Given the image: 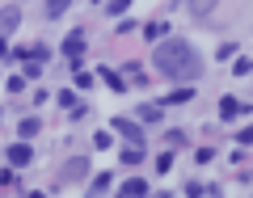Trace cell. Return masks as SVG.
<instances>
[{
  "label": "cell",
  "mask_w": 253,
  "mask_h": 198,
  "mask_svg": "<svg viewBox=\"0 0 253 198\" xmlns=\"http://www.w3.org/2000/svg\"><path fill=\"white\" fill-rule=\"evenodd\" d=\"M152 63L161 68L169 80H199L203 76V55L186 42V38H169V42L156 46Z\"/></svg>",
  "instance_id": "cell-1"
},
{
  "label": "cell",
  "mask_w": 253,
  "mask_h": 198,
  "mask_svg": "<svg viewBox=\"0 0 253 198\" xmlns=\"http://www.w3.org/2000/svg\"><path fill=\"white\" fill-rule=\"evenodd\" d=\"M84 173H89V160H84V156H76V160H68V164H63V173H59V186H72V181H81Z\"/></svg>",
  "instance_id": "cell-2"
},
{
  "label": "cell",
  "mask_w": 253,
  "mask_h": 198,
  "mask_svg": "<svg viewBox=\"0 0 253 198\" xmlns=\"http://www.w3.org/2000/svg\"><path fill=\"white\" fill-rule=\"evenodd\" d=\"M110 131L126 135L131 144H144V131H139V122H131V118H110Z\"/></svg>",
  "instance_id": "cell-3"
},
{
  "label": "cell",
  "mask_w": 253,
  "mask_h": 198,
  "mask_svg": "<svg viewBox=\"0 0 253 198\" xmlns=\"http://www.w3.org/2000/svg\"><path fill=\"white\" fill-rule=\"evenodd\" d=\"M63 55H68V59H81V55H84V34H81V30L63 38Z\"/></svg>",
  "instance_id": "cell-4"
},
{
  "label": "cell",
  "mask_w": 253,
  "mask_h": 198,
  "mask_svg": "<svg viewBox=\"0 0 253 198\" xmlns=\"http://www.w3.org/2000/svg\"><path fill=\"white\" fill-rule=\"evenodd\" d=\"M245 110H249V106H245L241 97H224V101H219V118H241Z\"/></svg>",
  "instance_id": "cell-5"
},
{
  "label": "cell",
  "mask_w": 253,
  "mask_h": 198,
  "mask_svg": "<svg viewBox=\"0 0 253 198\" xmlns=\"http://www.w3.org/2000/svg\"><path fill=\"white\" fill-rule=\"evenodd\" d=\"M30 160H34L30 144H13V148H9V164H13V169H21V164H30Z\"/></svg>",
  "instance_id": "cell-6"
},
{
  "label": "cell",
  "mask_w": 253,
  "mask_h": 198,
  "mask_svg": "<svg viewBox=\"0 0 253 198\" xmlns=\"http://www.w3.org/2000/svg\"><path fill=\"white\" fill-rule=\"evenodd\" d=\"M17 21H21V9H17V4H13V9H4V13H0V34H13V30H17Z\"/></svg>",
  "instance_id": "cell-7"
},
{
  "label": "cell",
  "mask_w": 253,
  "mask_h": 198,
  "mask_svg": "<svg viewBox=\"0 0 253 198\" xmlns=\"http://www.w3.org/2000/svg\"><path fill=\"white\" fill-rule=\"evenodd\" d=\"M118 190H123L126 198H135V194H148V181H144V177H131V181H123Z\"/></svg>",
  "instance_id": "cell-8"
},
{
  "label": "cell",
  "mask_w": 253,
  "mask_h": 198,
  "mask_svg": "<svg viewBox=\"0 0 253 198\" xmlns=\"http://www.w3.org/2000/svg\"><path fill=\"white\" fill-rule=\"evenodd\" d=\"M59 106H63V110H72V114H76V118H81V114H84V106H81V101H76V93H68V89H63V93H59Z\"/></svg>",
  "instance_id": "cell-9"
},
{
  "label": "cell",
  "mask_w": 253,
  "mask_h": 198,
  "mask_svg": "<svg viewBox=\"0 0 253 198\" xmlns=\"http://www.w3.org/2000/svg\"><path fill=\"white\" fill-rule=\"evenodd\" d=\"M144 160V144H131V148H123V164H139Z\"/></svg>",
  "instance_id": "cell-10"
},
{
  "label": "cell",
  "mask_w": 253,
  "mask_h": 198,
  "mask_svg": "<svg viewBox=\"0 0 253 198\" xmlns=\"http://www.w3.org/2000/svg\"><path fill=\"white\" fill-rule=\"evenodd\" d=\"M161 114H165V106H139V118L144 122H161Z\"/></svg>",
  "instance_id": "cell-11"
},
{
  "label": "cell",
  "mask_w": 253,
  "mask_h": 198,
  "mask_svg": "<svg viewBox=\"0 0 253 198\" xmlns=\"http://www.w3.org/2000/svg\"><path fill=\"white\" fill-rule=\"evenodd\" d=\"M68 4H72V0H46V17H63Z\"/></svg>",
  "instance_id": "cell-12"
},
{
  "label": "cell",
  "mask_w": 253,
  "mask_h": 198,
  "mask_svg": "<svg viewBox=\"0 0 253 198\" xmlns=\"http://www.w3.org/2000/svg\"><path fill=\"white\" fill-rule=\"evenodd\" d=\"M190 9H194V17H207L215 9V0H190Z\"/></svg>",
  "instance_id": "cell-13"
},
{
  "label": "cell",
  "mask_w": 253,
  "mask_h": 198,
  "mask_svg": "<svg viewBox=\"0 0 253 198\" xmlns=\"http://www.w3.org/2000/svg\"><path fill=\"white\" fill-rule=\"evenodd\" d=\"M186 194H219V186H203V181H190Z\"/></svg>",
  "instance_id": "cell-14"
},
{
  "label": "cell",
  "mask_w": 253,
  "mask_h": 198,
  "mask_svg": "<svg viewBox=\"0 0 253 198\" xmlns=\"http://www.w3.org/2000/svg\"><path fill=\"white\" fill-rule=\"evenodd\" d=\"M101 80H106V84H110V89H123V84H126V80H123V76H118V72H110V68H101Z\"/></svg>",
  "instance_id": "cell-15"
},
{
  "label": "cell",
  "mask_w": 253,
  "mask_h": 198,
  "mask_svg": "<svg viewBox=\"0 0 253 198\" xmlns=\"http://www.w3.org/2000/svg\"><path fill=\"white\" fill-rule=\"evenodd\" d=\"M181 101H190V89H177V93H169V97H165L161 106H181Z\"/></svg>",
  "instance_id": "cell-16"
},
{
  "label": "cell",
  "mask_w": 253,
  "mask_h": 198,
  "mask_svg": "<svg viewBox=\"0 0 253 198\" xmlns=\"http://www.w3.org/2000/svg\"><path fill=\"white\" fill-rule=\"evenodd\" d=\"M144 38H165V21H148V26H144Z\"/></svg>",
  "instance_id": "cell-17"
},
{
  "label": "cell",
  "mask_w": 253,
  "mask_h": 198,
  "mask_svg": "<svg viewBox=\"0 0 253 198\" xmlns=\"http://www.w3.org/2000/svg\"><path fill=\"white\" fill-rule=\"evenodd\" d=\"M38 76H42V59H30L26 63V80H38Z\"/></svg>",
  "instance_id": "cell-18"
},
{
  "label": "cell",
  "mask_w": 253,
  "mask_h": 198,
  "mask_svg": "<svg viewBox=\"0 0 253 198\" xmlns=\"http://www.w3.org/2000/svg\"><path fill=\"white\" fill-rule=\"evenodd\" d=\"M110 190V173H97V177H93V194H106Z\"/></svg>",
  "instance_id": "cell-19"
},
{
  "label": "cell",
  "mask_w": 253,
  "mask_h": 198,
  "mask_svg": "<svg viewBox=\"0 0 253 198\" xmlns=\"http://www.w3.org/2000/svg\"><path fill=\"white\" fill-rule=\"evenodd\" d=\"M126 9H131V0H110V13H114V17H123Z\"/></svg>",
  "instance_id": "cell-20"
},
{
  "label": "cell",
  "mask_w": 253,
  "mask_h": 198,
  "mask_svg": "<svg viewBox=\"0 0 253 198\" xmlns=\"http://www.w3.org/2000/svg\"><path fill=\"white\" fill-rule=\"evenodd\" d=\"M21 135H26V139L38 135V118H26V122H21Z\"/></svg>",
  "instance_id": "cell-21"
},
{
  "label": "cell",
  "mask_w": 253,
  "mask_h": 198,
  "mask_svg": "<svg viewBox=\"0 0 253 198\" xmlns=\"http://www.w3.org/2000/svg\"><path fill=\"white\" fill-rule=\"evenodd\" d=\"M93 148H110V131H97L93 135Z\"/></svg>",
  "instance_id": "cell-22"
},
{
  "label": "cell",
  "mask_w": 253,
  "mask_h": 198,
  "mask_svg": "<svg viewBox=\"0 0 253 198\" xmlns=\"http://www.w3.org/2000/svg\"><path fill=\"white\" fill-rule=\"evenodd\" d=\"M156 169H161V173H169V169H173V152H165L161 160H156Z\"/></svg>",
  "instance_id": "cell-23"
},
{
  "label": "cell",
  "mask_w": 253,
  "mask_h": 198,
  "mask_svg": "<svg viewBox=\"0 0 253 198\" xmlns=\"http://www.w3.org/2000/svg\"><path fill=\"white\" fill-rule=\"evenodd\" d=\"M236 139H241V144H253V122L245 126V131H241V135H236Z\"/></svg>",
  "instance_id": "cell-24"
}]
</instances>
